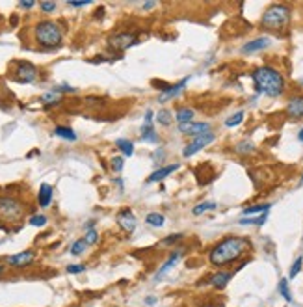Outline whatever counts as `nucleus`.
Here are the masks:
<instances>
[{"label": "nucleus", "mask_w": 303, "mask_h": 307, "mask_svg": "<svg viewBox=\"0 0 303 307\" xmlns=\"http://www.w3.org/2000/svg\"><path fill=\"white\" fill-rule=\"evenodd\" d=\"M249 248V242L242 237H227L220 244H216L214 248L208 253V261L214 266H225L231 265L245 253V249Z\"/></svg>", "instance_id": "f257e3e1"}, {"label": "nucleus", "mask_w": 303, "mask_h": 307, "mask_svg": "<svg viewBox=\"0 0 303 307\" xmlns=\"http://www.w3.org/2000/svg\"><path fill=\"white\" fill-rule=\"evenodd\" d=\"M255 89L268 97H279L284 91V79L279 71L274 67H259L253 71Z\"/></svg>", "instance_id": "f03ea898"}, {"label": "nucleus", "mask_w": 303, "mask_h": 307, "mask_svg": "<svg viewBox=\"0 0 303 307\" xmlns=\"http://www.w3.org/2000/svg\"><path fill=\"white\" fill-rule=\"evenodd\" d=\"M34 36H36V41L45 49L60 47V43L63 40V32H61L58 22H54V20H41V22H38L36 28H34Z\"/></svg>", "instance_id": "7ed1b4c3"}, {"label": "nucleus", "mask_w": 303, "mask_h": 307, "mask_svg": "<svg viewBox=\"0 0 303 307\" xmlns=\"http://www.w3.org/2000/svg\"><path fill=\"white\" fill-rule=\"evenodd\" d=\"M290 22V8L288 6H283V4H274L270 6L268 10L264 11L263 19H261V24L264 28L268 30H283L288 26Z\"/></svg>", "instance_id": "20e7f679"}, {"label": "nucleus", "mask_w": 303, "mask_h": 307, "mask_svg": "<svg viewBox=\"0 0 303 307\" xmlns=\"http://www.w3.org/2000/svg\"><path fill=\"white\" fill-rule=\"evenodd\" d=\"M24 207L19 199L11 198V196H2L0 198V218L6 222H17L22 218Z\"/></svg>", "instance_id": "39448f33"}, {"label": "nucleus", "mask_w": 303, "mask_h": 307, "mask_svg": "<svg viewBox=\"0 0 303 307\" xmlns=\"http://www.w3.org/2000/svg\"><path fill=\"white\" fill-rule=\"evenodd\" d=\"M11 75L20 84H30V82H34V80L38 79V69L30 61H15Z\"/></svg>", "instance_id": "423d86ee"}, {"label": "nucleus", "mask_w": 303, "mask_h": 307, "mask_svg": "<svg viewBox=\"0 0 303 307\" xmlns=\"http://www.w3.org/2000/svg\"><path fill=\"white\" fill-rule=\"evenodd\" d=\"M138 43V38L132 34V32H121V34H114L110 40H108V45L110 49L114 50H127L130 47H134Z\"/></svg>", "instance_id": "0eeeda50"}, {"label": "nucleus", "mask_w": 303, "mask_h": 307, "mask_svg": "<svg viewBox=\"0 0 303 307\" xmlns=\"http://www.w3.org/2000/svg\"><path fill=\"white\" fill-rule=\"evenodd\" d=\"M216 140V136L212 134V132H206V134H201V136H197V138H194V142L192 143H188L184 147V151H182V157H194L197 151H201V149H205L206 145H210L212 142Z\"/></svg>", "instance_id": "6e6552de"}, {"label": "nucleus", "mask_w": 303, "mask_h": 307, "mask_svg": "<svg viewBox=\"0 0 303 307\" xmlns=\"http://www.w3.org/2000/svg\"><path fill=\"white\" fill-rule=\"evenodd\" d=\"M179 130L182 134H190V136H201V134H206L210 132V125L205 123V121H188V123H179Z\"/></svg>", "instance_id": "1a4fd4ad"}, {"label": "nucleus", "mask_w": 303, "mask_h": 307, "mask_svg": "<svg viewBox=\"0 0 303 307\" xmlns=\"http://www.w3.org/2000/svg\"><path fill=\"white\" fill-rule=\"evenodd\" d=\"M118 224L125 229L127 233H132V231L136 229V216L132 214L130 208H123L118 214Z\"/></svg>", "instance_id": "9d476101"}, {"label": "nucleus", "mask_w": 303, "mask_h": 307, "mask_svg": "<svg viewBox=\"0 0 303 307\" xmlns=\"http://www.w3.org/2000/svg\"><path fill=\"white\" fill-rule=\"evenodd\" d=\"M270 43H272L270 38H257V40L245 43L244 47H242V52H244V54H255V52H259V50L268 49Z\"/></svg>", "instance_id": "9b49d317"}, {"label": "nucleus", "mask_w": 303, "mask_h": 307, "mask_svg": "<svg viewBox=\"0 0 303 307\" xmlns=\"http://www.w3.org/2000/svg\"><path fill=\"white\" fill-rule=\"evenodd\" d=\"M186 84H188V79L181 80V82H179V84H175V86H169V88L162 89V93L158 95V101H160V102H166V101L177 97L179 93H182V89L186 88Z\"/></svg>", "instance_id": "f8f14e48"}, {"label": "nucleus", "mask_w": 303, "mask_h": 307, "mask_svg": "<svg viewBox=\"0 0 303 307\" xmlns=\"http://www.w3.org/2000/svg\"><path fill=\"white\" fill-rule=\"evenodd\" d=\"M6 261H8V265H11V266L24 268L34 261V253H32V251H22V253H17V255H11V257H8Z\"/></svg>", "instance_id": "ddd939ff"}, {"label": "nucleus", "mask_w": 303, "mask_h": 307, "mask_svg": "<svg viewBox=\"0 0 303 307\" xmlns=\"http://www.w3.org/2000/svg\"><path fill=\"white\" fill-rule=\"evenodd\" d=\"M181 255H182V251H179V249H177V251H173V253L169 255V259H167L166 263L162 265V268H160V270H158V272H157V276H155V279H157V281H160V279H164V278H166V274H167V272H169V270H171V268L175 266V265H177V261L181 259Z\"/></svg>", "instance_id": "4468645a"}, {"label": "nucleus", "mask_w": 303, "mask_h": 307, "mask_svg": "<svg viewBox=\"0 0 303 307\" xmlns=\"http://www.w3.org/2000/svg\"><path fill=\"white\" fill-rule=\"evenodd\" d=\"M286 114L292 119L303 118V97H294L288 101V106H286Z\"/></svg>", "instance_id": "2eb2a0df"}, {"label": "nucleus", "mask_w": 303, "mask_h": 307, "mask_svg": "<svg viewBox=\"0 0 303 307\" xmlns=\"http://www.w3.org/2000/svg\"><path fill=\"white\" fill-rule=\"evenodd\" d=\"M231 278H233V272H216L214 276L208 279V283L214 288H218V290H222V288L227 287V283L231 281Z\"/></svg>", "instance_id": "dca6fc26"}, {"label": "nucleus", "mask_w": 303, "mask_h": 307, "mask_svg": "<svg viewBox=\"0 0 303 307\" xmlns=\"http://www.w3.org/2000/svg\"><path fill=\"white\" fill-rule=\"evenodd\" d=\"M179 169V164H171V166H166V168H160L157 169L155 173H151L149 179H147V183H158V181H162V179H166L167 175H171L173 171Z\"/></svg>", "instance_id": "f3484780"}, {"label": "nucleus", "mask_w": 303, "mask_h": 307, "mask_svg": "<svg viewBox=\"0 0 303 307\" xmlns=\"http://www.w3.org/2000/svg\"><path fill=\"white\" fill-rule=\"evenodd\" d=\"M38 199H40L41 207H49L50 201H52V186L43 183L40 186V194H38Z\"/></svg>", "instance_id": "a211bd4d"}, {"label": "nucleus", "mask_w": 303, "mask_h": 307, "mask_svg": "<svg viewBox=\"0 0 303 307\" xmlns=\"http://www.w3.org/2000/svg\"><path fill=\"white\" fill-rule=\"evenodd\" d=\"M141 140H143L145 143H157V142H158V134L155 132L153 125L143 123V127H141Z\"/></svg>", "instance_id": "6ab92c4d"}, {"label": "nucleus", "mask_w": 303, "mask_h": 307, "mask_svg": "<svg viewBox=\"0 0 303 307\" xmlns=\"http://www.w3.org/2000/svg\"><path fill=\"white\" fill-rule=\"evenodd\" d=\"M270 210V203H264V205H253V207H247L244 208V218H249V216H253V214H266Z\"/></svg>", "instance_id": "aec40b11"}, {"label": "nucleus", "mask_w": 303, "mask_h": 307, "mask_svg": "<svg viewBox=\"0 0 303 307\" xmlns=\"http://www.w3.org/2000/svg\"><path fill=\"white\" fill-rule=\"evenodd\" d=\"M116 145L121 149V153H123L125 157H132V155H134V143H132V142H128V140L125 138H119L116 140Z\"/></svg>", "instance_id": "412c9836"}, {"label": "nucleus", "mask_w": 303, "mask_h": 307, "mask_svg": "<svg viewBox=\"0 0 303 307\" xmlns=\"http://www.w3.org/2000/svg\"><path fill=\"white\" fill-rule=\"evenodd\" d=\"M175 118L179 123H188L194 119V110L192 108H179L175 114Z\"/></svg>", "instance_id": "4be33fe9"}, {"label": "nucleus", "mask_w": 303, "mask_h": 307, "mask_svg": "<svg viewBox=\"0 0 303 307\" xmlns=\"http://www.w3.org/2000/svg\"><path fill=\"white\" fill-rule=\"evenodd\" d=\"M145 222L149 224V225H153V227H162L164 222H166V218H164L162 214H158V212H151V214H147Z\"/></svg>", "instance_id": "5701e85b"}, {"label": "nucleus", "mask_w": 303, "mask_h": 307, "mask_svg": "<svg viewBox=\"0 0 303 307\" xmlns=\"http://www.w3.org/2000/svg\"><path fill=\"white\" fill-rule=\"evenodd\" d=\"M235 151L238 153V155H251V153L255 151V145L251 143V142H247V140H244V142L236 143Z\"/></svg>", "instance_id": "b1692460"}, {"label": "nucleus", "mask_w": 303, "mask_h": 307, "mask_svg": "<svg viewBox=\"0 0 303 307\" xmlns=\"http://www.w3.org/2000/svg\"><path fill=\"white\" fill-rule=\"evenodd\" d=\"M54 134L60 136V138L71 140V142H75V140H77V134H75L71 129H67V127H56V129H54Z\"/></svg>", "instance_id": "393cba45"}, {"label": "nucleus", "mask_w": 303, "mask_h": 307, "mask_svg": "<svg viewBox=\"0 0 303 307\" xmlns=\"http://www.w3.org/2000/svg\"><path fill=\"white\" fill-rule=\"evenodd\" d=\"M214 208H216V203H214V201H205V203H199V205H196L192 212H194L196 216H199V214H203V212H208V210H214Z\"/></svg>", "instance_id": "a878e982"}, {"label": "nucleus", "mask_w": 303, "mask_h": 307, "mask_svg": "<svg viewBox=\"0 0 303 307\" xmlns=\"http://www.w3.org/2000/svg\"><path fill=\"white\" fill-rule=\"evenodd\" d=\"M88 248V244H86V240L84 238H80L77 242H73V246H71V255H82L84 251Z\"/></svg>", "instance_id": "bb28decb"}, {"label": "nucleus", "mask_w": 303, "mask_h": 307, "mask_svg": "<svg viewBox=\"0 0 303 307\" xmlns=\"http://www.w3.org/2000/svg\"><path fill=\"white\" fill-rule=\"evenodd\" d=\"M266 216H268V212L261 214L259 218H242L238 224H242V225H263L264 222H266Z\"/></svg>", "instance_id": "cd10ccee"}, {"label": "nucleus", "mask_w": 303, "mask_h": 307, "mask_svg": "<svg viewBox=\"0 0 303 307\" xmlns=\"http://www.w3.org/2000/svg\"><path fill=\"white\" fill-rule=\"evenodd\" d=\"M279 292H281V296H283L286 302H292V294H290V290H288V279H281V281H279Z\"/></svg>", "instance_id": "c85d7f7f"}, {"label": "nucleus", "mask_w": 303, "mask_h": 307, "mask_svg": "<svg viewBox=\"0 0 303 307\" xmlns=\"http://www.w3.org/2000/svg\"><path fill=\"white\" fill-rule=\"evenodd\" d=\"M157 121L160 125H169V123H171V112H169V110H158Z\"/></svg>", "instance_id": "c756f323"}, {"label": "nucleus", "mask_w": 303, "mask_h": 307, "mask_svg": "<svg viewBox=\"0 0 303 307\" xmlns=\"http://www.w3.org/2000/svg\"><path fill=\"white\" fill-rule=\"evenodd\" d=\"M242 119H244V112L240 110V112H236L235 116H231V118L225 121V125L227 127H236V125H240L242 123Z\"/></svg>", "instance_id": "7c9ffc66"}, {"label": "nucleus", "mask_w": 303, "mask_h": 307, "mask_svg": "<svg viewBox=\"0 0 303 307\" xmlns=\"http://www.w3.org/2000/svg\"><path fill=\"white\" fill-rule=\"evenodd\" d=\"M302 265H303V257H298L296 261H294L292 268H290V274H288V278L294 279L298 274H300V270H302Z\"/></svg>", "instance_id": "2f4dec72"}, {"label": "nucleus", "mask_w": 303, "mask_h": 307, "mask_svg": "<svg viewBox=\"0 0 303 307\" xmlns=\"http://www.w3.org/2000/svg\"><path fill=\"white\" fill-rule=\"evenodd\" d=\"M43 102H50V104H54V102H60V93H56L54 89L50 91V93H45L43 97H41Z\"/></svg>", "instance_id": "473e14b6"}, {"label": "nucleus", "mask_w": 303, "mask_h": 307, "mask_svg": "<svg viewBox=\"0 0 303 307\" xmlns=\"http://www.w3.org/2000/svg\"><path fill=\"white\" fill-rule=\"evenodd\" d=\"M30 224H32L34 227H43V225L47 224V216H43V214H36V216H32V218H30Z\"/></svg>", "instance_id": "72a5a7b5"}, {"label": "nucleus", "mask_w": 303, "mask_h": 307, "mask_svg": "<svg viewBox=\"0 0 303 307\" xmlns=\"http://www.w3.org/2000/svg\"><path fill=\"white\" fill-rule=\"evenodd\" d=\"M110 164H112L110 168L114 169L116 173H119V171L123 169V166H125V160H123V157H114V159H112V162H110Z\"/></svg>", "instance_id": "f704fd0d"}, {"label": "nucleus", "mask_w": 303, "mask_h": 307, "mask_svg": "<svg viewBox=\"0 0 303 307\" xmlns=\"http://www.w3.org/2000/svg\"><path fill=\"white\" fill-rule=\"evenodd\" d=\"M97 238H99V235H97V231L95 229H89L88 233H86V237H84V240H86V244H95L97 242Z\"/></svg>", "instance_id": "c9c22d12"}, {"label": "nucleus", "mask_w": 303, "mask_h": 307, "mask_svg": "<svg viewBox=\"0 0 303 307\" xmlns=\"http://www.w3.org/2000/svg\"><path fill=\"white\" fill-rule=\"evenodd\" d=\"M86 270L84 265H69L67 266V274H82Z\"/></svg>", "instance_id": "e433bc0d"}, {"label": "nucleus", "mask_w": 303, "mask_h": 307, "mask_svg": "<svg viewBox=\"0 0 303 307\" xmlns=\"http://www.w3.org/2000/svg\"><path fill=\"white\" fill-rule=\"evenodd\" d=\"M182 238V235H171V237H167L166 240H162L160 242V246H169V244H175V242H179Z\"/></svg>", "instance_id": "4c0bfd02"}, {"label": "nucleus", "mask_w": 303, "mask_h": 307, "mask_svg": "<svg viewBox=\"0 0 303 307\" xmlns=\"http://www.w3.org/2000/svg\"><path fill=\"white\" fill-rule=\"evenodd\" d=\"M40 8L45 11V13H49V11H54V10H56V4H54V2H41Z\"/></svg>", "instance_id": "58836bf2"}, {"label": "nucleus", "mask_w": 303, "mask_h": 307, "mask_svg": "<svg viewBox=\"0 0 303 307\" xmlns=\"http://www.w3.org/2000/svg\"><path fill=\"white\" fill-rule=\"evenodd\" d=\"M69 6H73V8H84V6H89L91 2L89 0H84V2H67Z\"/></svg>", "instance_id": "ea45409f"}, {"label": "nucleus", "mask_w": 303, "mask_h": 307, "mask_svg": "<svg viewBox=\"0 0 303 307\" xmlns=\"http://www.w3.org/2000/svg\"><path fill=\"white\" fill-rule=\"evenodd\" d=\"M34 6H36V2H20V8H24V10H30Z\"/></svg>", "instance_id": "a19ab883"}, {"label": "nucleus", "mask_w": 303, "mask_h": 307, "mask_svg": "<svg viewBox=\"0 0 303 307\" xmlns=\"http://www.w3.org/2000/svg\"><path fill=\"white\" fill-rule=\"evenodd\" d=\"M145 304H147V306H155V304H157V298H155V296H149L145 300Z\"/></svg>", "instance_id": "79ce46f5"}, {"label": "nucleus", "mask_w": 303, "mask_h": 307, "mask_svg": "<svg viewBox=\"0 0 303 307\" xmlns=\"http://www.w3.org/2000/svg\"><path fill=\"white\" fill-rule=\"evenodd\" d=\"M155 6H157V2H147V4H143V10H151Z\"/></svg>", "instance_id": "37998d69"}, {"label": "nucleus", "mask_w": 303, "mask_h": 307, "mask_svg": "<svg viewBox=\"0 0 303 307\" xmlns=\"http://www.w3.org/2000/svg\"><path fill=\"white\" fill-rule=\"evenodd\" d=\"M298 140H300V142H303V129L300 130V134H298Z\"/></svg>", "instance_id": "c03bdc74"}, {"label": "nucleus", "mask_w": 303, "mask_h": 307, "mask_svg": "<svg viewBox=\"0 0 303 307\" xmlns=\"http://www.w3.org/2000/svg\"><path fill=\"white\" fill-rule=\"evenodd\" d=\"M205 307H223V304H220V306H218V304H210V306H205Z\"/></svg>", "instance_id": "a18cd8bd"}, {"label": "nucleus", "mask_w": 303, "mask_h": 307, "mask_svg": "<svg viewBox=\"0 0 303 307\" xmlns=\"http://www.w3.org/2000/svg\"><path fill=\"white\" fill-rule=\"evenodd\" d=\"M2 272H4V266H2V265H0V274H2Z\"/></svg>", "instance_id": "49530a36"}, {"label": "nucleus", "mask_w": 303, "mask_h": 307, "mask_svg": "<svg viewBox=\"0 0 303 307\" xmlns=\"http://www.w3.org/2000/svg\"><path fill=\"white\" fill-rule=\"evenodd\" d=\"M300 184H303V177H302V183H300Z\"/></svg>", "instance_id": "de8ad7c7"}]
</instances>
